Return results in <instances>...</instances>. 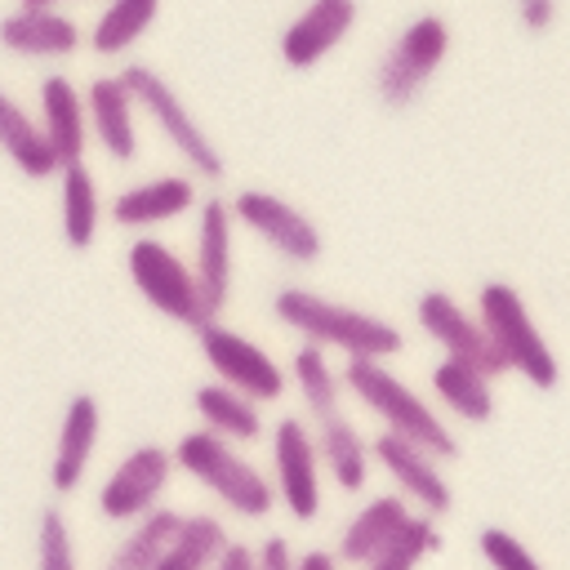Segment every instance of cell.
<instances>
[{"label": "cell", "instance_id": "cell-1", "mask_svg": "<svg viewBox=\"0 0 570 570\" xmlns=\"http://www.w3.org/2000/svg\"><path fill=\"white\" fill-rule=\"evenodd\" d=\"M272 312L281 325L298 330L303 343L312 347H338L347 361H383L396 356L405 347V334L374 316V312H361V307H347L338 298H325L307 285H281L276 298H272Z\"/></svg>", "mask_w": 570, "mask_h": 570}, {"label": "cell", "instance_id": "cell-2", "mask_svg": "<svg viewBox=\"0 0 570 570\" xmlns=\"http://www.w3.org/2000/svg\"><path fill=\"white\" fill-rule=\"evenodd\" d=\"M338 379L374 419H383V432L414 441L419 450L436 454L441 463L459 454V436L445 428V419L405 379H396L383 361H347Z\"/></svg>", "mask_w": 570, "mask_h": 570}, {"label": "cell", "instance_id": "cell-3", "mask_svg": "<svg viewBox=\"0 0 570 570\" xmlns=\"http://www.w3.org/2000/svg\"><path fill=\"white\" fill-rule=\"evenodd\" d=\"M169 454H174V468H183L191 481H200L209 494H218L223 508H232L245 521H263L276 508L272 481L232 441H223L205 428H191L178 436V445Z\"/></svg>", "mask_w": 570, "mask_h": 570}, {"label": "cell", "instance_id": "cell-4", "mask_svg": "<svg viewBox=\"0 0 570 570\" xmlns=\"http://www.w3.org/2000/svg\"><path fill=\"white\" fill-rule=\"evenodd\" d=\"M476 321H481L485 338L494 343L499 361H503L508 370H517L530 387L552 392V387L561 383V365H557L548 338L539 334V325H534L525 298L517 294V285H508V281H485V285L476 289Z\"/></svg>", "mask_w": 570, "mask_h": 570}, {"label": "cell", "instance_id": "cell-5", "mask_svg": "<svg viewBox=\"0 0 570 570\" xmlns=\"http://www.w3.org/2000/svg\"><path fill=\"white\" fill-rule=\"evenodd\" d=\"M445 53H450V22L441 13L410 18L392 36V45L383 49V58L374 62V98L387 111H405L428 89V80L445 62Z\"/></svg>", "mask_w": 570, "mask_h": 570}, {"label": "cell", "instance_id": "cell-6", "mask_svg": "<svg viewBox=\"0 0 570 570\" xmlns=\"http://www.w3.org/2000/svg\"><path fill=\"white\" fill-rule=\"evenodd\" d=\"M120 80H125V89L134 94V107H142L147 116H151V125L165 134V142L196 169V178H223V151L214 147V138L200 129V120H196V111L178 98V89L156 71V67H147V62H125V71H120Z\"/></svg>", "mask_w": 570, "mask_h": 570}, {"label": "cell", "instance_id": "cell-7", "mask_svg": "<svg viewBox=\"0 0 570 570\" xmlns=\"http://www.w3.org/2000/svg\"><path fill=\"white\" fill-rule=\"evenodd\" d=\"M125 272L129 281L138 285V294L169 321L187 325V330H205L209 321H218L209 307H205V294L191 276V267L156 236H138L129 249H125Z\"/></svg>", "mask_w": 570, "mask_h": 570}, {"label": "cell", "instance_id": "cell-8", "mask_svg": "<svg viewBox=\"0 0 570 570\" xmlns=\"http://www.w3.org/2000/svg\"><path fill=\"white\" fill-rule=\"evenodd\" d=\"M196 343H200V356L205 365L214 370V383L249 396V401H281L289 379H285V365L276 356H267L254 338L236 334L232 325L223 321H209L205 330H196Z\"/></svg>", "mask_w": 570, "mask_h": 570}, {"label": "cell", "instance_id": "cell-9", "mask_svg": "<svg viewBox=\"0 0 570 570\" xmlns=\"http://www.w3.org/2000/svg\"><path fill=\"white\" fill-rule=\"evenodd\" d=\"M414 321H419V330L445 352V361H459V365L485 374L490 383H494L499 374H508V365L499 361L494 343L485 338L476 312H468L454 294H445V289H423L419 303H414Z\"/></svg>", "mask_w": 570, "mask_h": 570}, {"label": "cell", "instance_id": "cell-10", "mask_svg": "<svg viewBox=\"0 0 570 570\" xmlns=\"http://www.w3.org/2000/svg\"><path fill=\"white\" fill-rule=\"evenodd\" d=\"M227 209H232V223L249 227L258 240H267V245H272L281 258H289V263H316L321 249H325L321 227H316L298 205H289V200L276 196V191L245 187V191H236V196L227 200Z\"/></svg>", "mask_w": 570, "mask_h": 570}, {"label": "cell", "instance_id": "cell-11", "mask_svg": "<svg viewBox=\"0 0 570 570\" xmlns=\"http://www.w3.org/2000/svg\"><path fill=\"white\" fill-rule=\"evenodd\" d=\"M174 476V454L165 445H134L111 472L107 481L98 485V512L107 521H120V525H134L142 521L147 512L160 508V494Z\"/></svg>", "mask_w": 570, "mask_h": 570}, {"label": "cell", "instance_id": "cell-12", "mask_svg": "<svg viewBox=\"0 0 570 570\" xmlns=\"http://www.w3.org/2000/svg\"><path fill=\"white\" fill-rule=\"evenodd\" d=\"M272 490L294 521L321 517V459L312 445V428L298 414H285L272 428Z\"/></svg>", "mask_w": 570, "mask_h": 570}, {"label": "cell", "instance_id": "cell-13", "mask_svg": "<svg viewBox=\"0 0 570 570\" xmlns=\"http://www.w3.org/2000/svg\"><path fill=\"white\" fill-rule=\"evenodd\" d=\"M370 463H379L396 481V494L410 503V512H423V517L436 521V517H445L454 508V494H450V481L441 472V459L419 450L414 441L379 432L370 441Z\"/></svg>", "mask_w": 570, "mask_h": 570}, {"label": "cell", "instance_id": "cell-14", "mask_svg": "<svg viewBox=\"0 0 570 570\" xmlns=\"http://www.w3.org/2000/svg\"><path fill=\"white\" fill-rule=\"evenodd\" d=\"M85 45V31L53 0H22L0 18V49L18 58H71Z\"/></svg>", "mask_w": 570, "mask_h": 570}, {"label": "cell", "instance_id": "cell-15", "mask_svg": "<svg viewBox=\"0 0 570 570\" xmlns=\"http://www.w3.org/2000/svg\"><path fill=\"white\" fill-rule=\"evenodd\" d=\"M36 125L58 160V169L80 165L89 147V120H85V89L67 71H49L36 85Z\"/></svg>", "mask_w": 570, "mask_h": 570}, {"label": "cell", "instance_id": "cell-16", "mask_svg": "<svg viewBox=\"0 0 570 570\" xmlns=\"http://www.w3.org/2000/svg\"><path fill=\"white\" fill-rule=\"evenodd\" d=\"M191 276L205 294V307L214 316H223L227 298H232V209L223 196H205L200 214H196V254H191Z\"/></svg>", "mask_w": 570, "mask_h": 570}, {"label": "cell", "instance_id": "cell-17", "mask_svg": "<svg viewBox=\"0 0 570 570\" xmlns=\"http://www.w3.org/2000/svg\"><path fill=\"white\" fill-rule=\"evenodd\" d=\"M356 18H361L356 0H312L307 9H298L285 22V31H281V58H285V67H294V71L316 67L330 49H338L347 40V31L356 27Z\"/></svg>", "mask_w": 570, "mask_h": 570}, {"label": "cell", "instance_id": "cell-18", "mask_svg": "<svg viewBox=\"0 0 570 570\" xmlns=\"http://www.w3.org/2000/svg\"><path fill=\"white\" fill-rule=\"evenodd\" d=\"M98 436H102V410L89 392H76L62 410V423H58V436H53V459H49V485L53 494H71L80 490L85 472H89V459L98 450Z\"/></svg>", "mask_w": 570, "mask_h": 570}, {"label": "cell", "instance_id": "cell-19", "mask_svg": "<svg viewBox=\"0 0 570 570\" xmlns=\"http://www.w3.org/2000/svg\"><path fill=\"white\" fill-rule=\"evenodd\" d=\"M138 107H134V94L125 89L120 76H98L89 80L85 89V120H89V134L98 138V147L129 165L138 156Z\"/></svg>", "mask_w": 570, "mask_h": 570}, {"label": "cell", "instance_id": "cell-20", "mask_svg": "<svg viewBox=\"0 0 570 570\" xmlns=\"http://www.w3.org/2000/svg\"><path fill=\"white\" fill-rule=\"evenodd\" d=\"M191 205H196V183L191 178H183V174H156V178H142V183L125 187L111 200L107 214H111L116 227L147 232V227H160V223L183 218Z\"/></svg>", "mask_w": 570, "mask_h": 570}, {"label": "cell", "instance_id": "cell-21", "mask_svg": "<svg viewBox=\"0 0 570 570\" xmlns=\"http://www.w3.org/2000/svg\"><path fill=\"white\" fill-rule=\"evenodd\" d=\"M405 517H410V503H405L401 494H374V499H365V503L356 508V517L343 525L338 548H334L330 557L365 570V566L387 548V539L405 525Z\"/></svg>", "mask_w": 570, "mask_h": 570}, {"label": "cell", "instance_id": "cell-22", "mask_svg": "<svg viewBox=\"0 0 570 570\" xmlns=\"http://www.w3.org/2000/svg\"><path fill=\"white\" fill-rule=\"evenodd\" d=\"M312 445H316V459H321V468L334 476V485L338 490H347V494H361L365 490V481H370V441L361 436V428L338 410V414H330V419H321L316 428H312Z\"/></svg>", "mask_w": 570, "mask_h": 570}, {"label": "cell", "instance_id": "cell-23", "mask_svg": "<svg viewBox=\"0 0 570 570\" xmlns=\"http://www.w3.org/2000/svg\"><path fill=\"white\" fill-rule=\"evenodd\" d=\"M191 405H196L205 432H214V436H223L232 445L263 436V410H258V401H249V396H240V392H232V387H223L214 379L196 387Z\"/></svg>", "mask_w": 570, "mask_h": 570}, {"label": "cell", "instance_id": "cell-24", "mask_svg": "<svg viewBox=\"0 0 570 570\" xmlns=\"http://www.w3.org/2000/svg\"><path fill=\"white\" fill-rule=\"evenodd\" d=\"M0 151H4L27 178H53V174H58V160H53V151H49V142H45L36 116H31L13 94H4V89H0Z\"/></svg>", "mask_w": 570, "mask_h": 570}, {"label": "cell", "instance_id": "cell-25", "mask_svg": "<svg viewBox=\"0 0 570 570\" xmlns=\"http://www.w3.org/2000/svg\"><path fill=\"white\" fill-rule=\"evenodd\" d=\"M232 534L214 512H187L169 539V548L160 552L156 570H214L218 557L227 552Z\"/></svg>", "mask_w": 570, "mask_h": 570}, {"label": "cell", "instance_id": "cell-26", "mask_svg": "<svg viewBox=\"0 0 570 570\" xmlns=\"http://www.w3.org/2000/svg\"><path fill=\"white\" fill-rule=\"evenodd\" d=\"M428 379H432L436 401H441L454 419H463V423H490V419H494V387H490L485 374H476V370H468V365L441 356Z\"/></svg>", "mask_w": 570, "mask_h": 570}, {"label": "cell", "instance_id": "cell-27", "mask_svg": "<svg viewBox=\"0 0 570 570\" xmlns=\"http://www.w3.org/2000/svg\"><path fill=\"white\" fill-rule=\"evenodd\" d=\"M178 521H183V512H174V508L160 503L156 512H147L142 521H134L120 534V543L107 552L102 570H156L160 566V552L169 548V539L178 530Z\"/></svg>", "mask_w": 570, "mask_h": 570}, {"label": "cell", "instance_id": "cell-28", "mask_svg": "<svg viewBox=\"0 0 570 570\" xmlns=\"http://www.w3.org/2000/svg\"><path fill=\"white\" fill-rule=\"evenodd\" d=\"M58 183H62V236L71 249H89L98 240V223H102L98 183L85 160L58 169Z\"/></svg>", "mask_w": 570, "mask_h": 570}, {"label": "cell", "instance_id": "cell-29", "mask_svg": "<svg viewBox=\"0 0 570 570\" xmlns=\"http://www.w3.org/2000/svg\"><path fill=\"white\" fill-rule=\"evenodd\" d=\"M285 379H294V387H298V396H303V410H307L316 423H321V419H330V414H338L343 379L334 374V365H330V356H325L321 347L303 343V347L289 356Z\"/></svg>", "mask_w": 570, "mask_h": 570}, {"label": "cell", "instance_id": "cell-30", "mask_svg": "<svg viewBox=\"0 0 570 570\" xmlns=\"http://www.w3.org/2000/svg\"><path fill=\"white\" fill-rule=\"evenodd\" d=\"M156 18H160V4L156 0H111L98 13V22L89 27V49L102 53V58H116V53L134 49Z\"/></svg>", "mask_w": 570, "mask_h": 570}, {"label": "cell", "instance_id": "cell-31", "mask_svg": "<svg viewBox=\"0 0 570 570\" xmlns=\"http://www.w3.org/2000/svg\"><path fill=\"white\" fill-rule=\"evenodd\" d=\"M441 548V534H436V521L423 517V512H410L405 525L387 539V548L365 566V570H419L428 552Z\"/></svg>", "mask_w": 570, "mask_h": 570}, {"label": "cell", "instance_id": "cell-32", "mask_svg": "<svg viewBox=\"0 0 570 570\" xmlns=\"http://www.w3.org/2000/svg\"><path fill=\"white\" fill-rule=\"evenodd\" d=\"M36 570H80L71 525L53 503L40 508V517H36Z\"/></svg>", "mask_w": 570, "mask_h": 570}, {"label": "cell", "instance_id": "cell-33", "mask_svg": "<svg viewBox=\"0 0 570 570\" xmlns=\"http://www.w3.org/2000/svg\"><path fill=\"white\" fill-rule=\"evenodd\" d=\"M476 552H481V561H485L490 570H543L539 557H534L512 530H503V525H481Z\"/></svg>", "mask_w": 570, "mask_h": 570}, {"label": "cell", "instance_id": "cell-34", "mask_svg": "<svg viewBox=\"0 0 570 570\" xmlns=\"http://www.w3.org/2000/svg\"><path fill=\"white\" fill-rule=\"evenodd\" d=\"M254 557H258V570H294V548L281 534H267L263 548H254Z\"/></svg>", "mask_w": 570, "mask_h": 570}, {"label": "cell", "instance_id": "cell-35", "mask_svg": "<svg viewBox=\"0 0 570 570\" xmlns=\"http://www.w3.org/2000/svg\"><path fill=\"white\" fill-rule=\"evenodd\" d=\"M517 18H521V27L543 31V27H552V22H557V4H552V0H525V4L517 9Z\"/></svg>", "mask_w": 570, "mask_h": 570}, {"label": "cell", "instance_id": "cell-36", "mask_svg": "<svg viewBox=\"0 0 570 570\" xmlns=\"http://www.w3.org/2000/svg\"><path fill=\"white\" fill-rule=\"evenodd\" d=\"M214 570H258V557H254V548H249V543H236V539H232Z\"/></svg>", "mask_w": 570, "mask_h": 570}, {"label": "cell", "instance_id": "cell-37", "mask_svg": "<svg viewBox=\"0 0 570 570\" xmlns=\"http://www.w3.org/2000/svg\"><path fill=\"white\" fill-rule=\"evenodd\" d=\"M294 570H338V561L325 548H307L303 557H294Z\"/></svg>", "mask_w": 570, "mask_h": 570}]
</instances>
